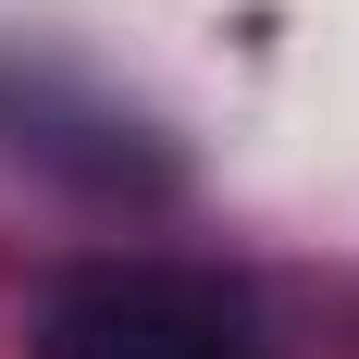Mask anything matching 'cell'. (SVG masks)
I'll return each mask as SVG.
<instances>
[{"label": "cell", "instance_id": "6da1fadb", "mask_svg": "<svg viewBox=\"0 0 359 359\" xmlns=\"http://www.w3.org/2000/svg\"><path fill=\"white\" fill-rule=\"evenodd\" d=\"M37 359H273L248 285H223L198 260H100L50 297Z\"/></svg>", "mask_w": 359, "mask_h": 359}]
</instances>
